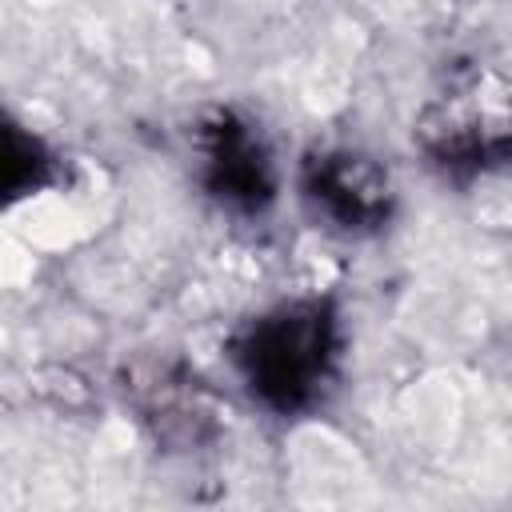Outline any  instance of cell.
<instances>
[{
    "label": "cell",
    "instance_id": "2",
    "mask_svg": "<svg viewBox=\"0 0 512 512\" xmlns=\"http://www.w3.org/2000/svg\"><path fill=\"white\" fill-rule=\"evenodd\" d=\"M420 140L428 156H436V164L444 168H484L500 152H512L508 88L476 72L452 80L448 92L428 104L420 120Z\"/></svg>",
    "mask_w": 512,
    "mask_h": 512
},
{
    "label": "cell",
    "instance_id": "4",
    "mask_svg": "<svg viewBox=\"0 0 512 512\" xmlns=\"http://www.w3.org/2000/svg\"><path fill=\"white\" fill-rule=\"evenodd\" d=\"M200 168L208 192L244 212L264 208L276 192V172L264 136L232 112H216L200 128Z\"/></svg>",
    "mask_w": 512,
    "mask_h": 512
},
{
    "label": "cell",
    "instance_id": "3",
    "mask_svg": "<svg viewBox=\"0 0 512 512\" xmlns=\"http://www.w3.org/2000/svg\"><path fill=\"white\" fill-rule=\"evenodd\" d=\"M304 196L332 228L372 232L392 212V180L364 152H320L308 160Z\"/></svg>",
    "mask_w": 512,
    "mask_h": 512
},
{
    "label": "cell",
    "instance_id": "1",
    "mask_svg": "<svg viewBox=\"0 0 512 512\" xmlns=\"http://www.w3.org/2000/svg\"><path fill=\"white\" fill-rule=\"evenodd\" d=\"M340 360V320L324 300H292L260 312L232 344L244 388L272 412H304L324 400Z\"/></svg>",
    "mask_w": 512,
    "mask_h": 512
}]
</instances>
